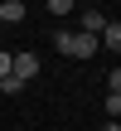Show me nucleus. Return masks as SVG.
Instances as JSON below:
<instances>
[{
	"label": "nucleus",
	"mask_w": 121,
	"mask_h": 131,
	"mask_svg": "<svg viewBox=\"0 0 121 131\" xmlns=\"http://www.w3.org/2000/svg\"><path fill=\"white\" fill-rule=\"evenodd\" d=\"M24 15H29V10H24V0H0V19H5V24H19Z\"/></svg>",
	"instance_id": "5"
},
{
	"label": "nucleus",
	"mask_w": 121,
	"mask_h": 131,
	"mask_svg": "<svg viewBox=\"0 0 121 131\" xmlns=\"http://www.w3.org/2000/svg\"><path fill=\"white\" fill-rule=\"evenodd\" d=\"M0 92H5V97H19V92H24V83H19V78H5V83H0Z\"/></svg>",
	"instance_id": "8"
},
{
	"label": "nucleus",
	"mask_w": 121,
	"mask_h": 131,
	"mask_svg": "<svg viewBox=\"0 0 121 131\" xmlns=\"http://www.w3.org/2000/svg\"><path fill=\"white\" fill-rule=\"evenodd\" d=\"M102 49H112V53H121V19H107V29H102V39H97Z\"/></svg>",
	"instance_id": "4"
},
{
	"label": "nucleus",
	"mask_w": 121,
	"mask_h": 131,
	"mask_svg": "<svg viewBox=\"0 0 121 131\" xmlns=\"http://www.w3.org/2000/svg\"><path fill=\"white\" fill-rule=\"evenodd\" d=\"M92 53H102V44L92 34H73V58H92Z\"/></svg>",
	"instance_id": "3"
},
{
	"label": "nucleus",
	"mask_w": 121,
	"mask_h": 131,
	"mask_svg": "<svg viewBox=\"0 0 121 131\" xmlns=\"http://www.w3.org/2000/svg\"><path fill=\"white\" fill-rule=\"evenodd\" d=\"M49 15H73V0H49Z\"/></svg>",
	"instance_id": "9"
},
{
	"label": "nucleus",
	"mask_w": 121,
	"mask_h": 131,
	"mask_svg": "<svg viewBox=\"0 0 121 131\" xmlns=\"http://www.w3.org/2000/svg\"><path fill=\"white\" fill-rule=\"evenodd\" d=\"M10 73H15V53H10V49H0V83H5Z\"/></svg>",
	"instance_id": "7"
},
{
	"label": "nucleus",
	"mask_w": 121,
	"mask_h": 131,
	"mask_svg": "<svg viewBox=\"0 0 121 131\" xmlns=\"http://www.w3.org/2000/svg\"><path fill=\"white\" fill-rule=\"evenodd\" d=\"M107 83H112V97H121V68H112V78H107Z\"/></svg>",
	"instance_id": "10"
},
{
	"label": "nucleus",
	"mask_w": 121,
	"mask_h": 131,
	"mask_svg": "<svg viewBox=\"0 0 121 131\" xmlns=\"http://www.w3.org/2000/svg\"><path fill=\"white\" fill-rule=\"evenodd\" d=\"M10 78H19V83H34L39 78V53H29V49H15V73Z\"/></svg>",
	"instance_id": "1"
},
{
	"label": "nucleus",
	"mask_w": 121,
	"mask_h": 131,
	"mask_svg": "<svg viewBox=\"0 0 121 131\" xmlns=\"http://www.w3.org/2000/svg\"><path fill=\"white\" fill-rule=\"evenodd\" d=\"M53 49H58V53H68V58H73V29H58V34H53Z\"/></svg>",
	"instance_id": "6"
},
{
	"label": "nucleus",
	"mask_w": 121,
	"mask_h": 131,
	"mask_svg": "<svg viewBox=\"0 0 121 131\" xmlns=\"http://www.w3.org/2000/svg\"><path fill=\"white\" fill-rule=\"evenodd\" d=\"M102 131H121V122H107V126H102Z\"/></svg>",
	"instance_id": "11"
},
{
	"label": "nucleus",
	"mask_w": 121,
	"mask_h": 131,
	"mask_svg": "<svg viewBox=\"0 0 121 131\" xmlns=\"http://www.w3.org/2000/svg\"><path fill=\"white\" fill-rule=\"evenodd\" d=\"M102 29H107V15H102V10H82V29H78V34L102 39Z\"/></svg>",
	"instance_id": "2"
}]
</instances>
